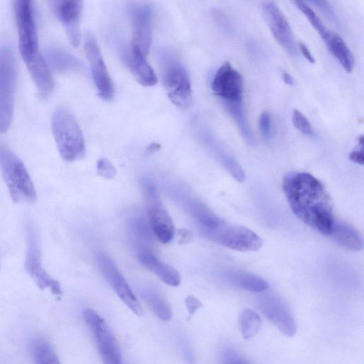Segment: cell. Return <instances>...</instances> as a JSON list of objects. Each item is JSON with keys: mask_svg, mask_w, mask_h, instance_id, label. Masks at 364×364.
<instances>
[{"mask_svg": "<svg viewBox=\"0 0 364 364\" xmlns=\"http://www.w3.org/2000/svg\"><path fill=\"white\" fill-rule=\"evenodd\" d=\"M223 364H250L233 350H227L223 354Z\"/></svg>", "mask_w": 364, "mask_h": 364, "instance_id": "836d02e7", "label": "cell"}, {"mask_svg": "<svg viewBox=\"0 0 364 364\" xmlns=\"http://www.w3.org/2000/svg\"><path fill=\"white\" fill-rule=\"evenodd\" d=\"M185 304L190 314H194L202 307V303L192 295L188 296L185 300Z\"/></svg>", "mask_w": 364, "mask_h": 364, "instance_id": "d590c367", "label": "cell"}, {"mask_svg": "<svg viewBox=\"0 0 364 364\" xmlns=\"http://www.w3.org/2000/svg\"><path fill=\"white\" fill-rule=\"evenodd\" d=\"M98 174L106 179H113L117 174L115 167L107 158H101L97 164Z\"/></svg>", "mask_w": 364, "mask_h": 364, "instance_id": "1f68e13d", "label": "cell"}, {"mask_svg": "<svg viewBox=\"0 0 364 364\" xmlns=\"http://www.w3.org/2000/svg\"><path fill=\"white\" fill-rule=\"evenodd\" d=\"M33 355L36 364H61L50 344L44 340L34 344Z\"/></svg>", "mask_w": 364, "mask_h": 364, "instance_id": "83f0119b", "label": "cell"}, {"mask_svg": "<svg viewBox=\"0 0 364 364\" xmlns=\"http://www.w3.org/2000/svg\"><path fill=\"white\" fill-rule=\"evenodd\" d=\"M331 235L341 246L358 252L363 247L362 240L352 227L345 223H334Z\"/></svg>", "mask_w": 364, "mask_h": 364, "instance_id": "44dd1931", "label": "cell"}, {"mask_svg": "<svg viewBox=\"0 0 364 364\" xmlns=\"http://www.w3.org/2000/svg\"><path fill=\"white\" fill-rule=\"evenodd\" d=\"M224 105L240 129L246 143L250 145H254L256 143L254 135L245 118L243 102Z\"/></svg>", "mask_w": 364, "mask_h": 364, "instance_id": "d4e9b609", "label": "cell"}, {"mask_svg": "<svg viewBox=\"0 0 364 364\" xmlns=\"http://www.w3.org/2000/svg\"><path fill=\"white\" fill-rule=\"evenodd\" d=\"M143 298L154 313L162 321L168 322L172 318V310L168 302L161 295L152 291L143 293Z\"/></svg>", "mask_w": 364, "mask_h": 364, "instance_id": "4316f807", "label": "cell"}, {"mask_svg": "<svg viewBox=\"0 0 364 364\" xmlns=\"http://www.w3.org/2000/svg\"><path fill=\"white\" fill-rule=\"evenodd\" d=\"M283 80L288 85H294V79L287 72H285L283 73Z\"/></svg>", "mask_w": 364, "mask_h": 364, "instance_id": "ab89813d", "label": "cell"}, {"mask_svg": "<svg viewBox=\"0 0 364 364\" xmlns=\"http://www.w3.org/2000/svg\"><path fill=\"white\" fill-rule=\"evenodd\" d=\"M312 4L315 5L318 8L322 10L325 14L332 21L336 22V17H335L334 11L326 1H312Z\"/></svg>", "mask_w": 364, "mask_h": 364, "instance_id": "e575fe53", "label": "cell"}, {"mask_svg": "<svg viewBox=\"0 0 364 364\" xmlns=\"http://www.w3.org/2000/svg\"><path fill=\"white\" fill-rule=\"evenodd\" d=\"M83 3L81 1H59L54 5L55 11L62 22L71 44L78 48L81 39L80 23Z\"/></svg>", "mask_w": 364, "mask_h": 364, "instance_id": "2e32d148", "label": "cell"}, {"mask_svg": "<svg viewBox=\"0 0 364 364\" xmlns=\"http://www.w3.org/2000/svg\"><path fill=\"white\" fill-rule=\"evenodd\" d=\"M124 60L130 72L139 83L147 87L157 83V77L146 57L131 46L125 50Z\"/></svg>", "mask_w": 364, "mask_h": 364, "instance_id": "ac0fdd59", "label": "cell"}, {"mask_svg": "<svg viewBox=\"0 0 364 364\" xmlns=\"http://www.w3.org/2000/svg\"><path fill=\"white\" fill-rule=\"evenodd\" d=\"M216 154H217L221 163L236 181L239 182L245 181V172L239 163L232 155L227 153L222 148H218V146H216Z\"/></svg>", "mask_w": 364, "mask_h": 364, "instance_id": "f1b7e54d", "label": "cell"}, {"mask_svg": "<svg viewBox=\"0 0 364 364\" xmlns=\"http://www.w3.org/2000/svg\"><path fill=\"white\" fill-rule=\"evenodd\" d=\"M97 261L103 276L116 291L120 299L136 315L142 316L143 310L115 263L105 253H99Z\"/></svg>", "mask_w": 364, "mask_h": 364, "instance_id": "4fadbf2b", "label": "cell"}, {"mask_svg": "<svg viewBox=\"0 0 364 364\" xmlns=\"http://www.w3.org/2000/svg\"><path fill=\"white\" fill-rule=\"evenodd\" d=\"M325 41L331 54L343 65L347 72L351 73L354 68V59L351 50L343 37L330 31Z\"/></svg>", "mask_w": 364, "mask_h": 364, "instance_id": "ffe728a7", "label": "cell"}, {"mask_svg": "<svg viewBox=\"0 0 364 364\" xmlns=\"http://www.w3.org/2000/svg\"><path fill=\"white\" fill-rule=\"evenodd\" d=\"M84 48L99 96L106 101L112 100L115 96V90H114L99 43L93 34L88 33L85 35Z\"/></svg>", "mask_w": 364, "mask_h": 364, "instance_id": "8fae6325", "label": "cell"}, {"mask_svg": "<svg viewBox=\"0 0 364 364\" xmlns=\"http://www.w3.org/2000/svg\"><path fill=\"white\" fill-rule=\"evenodd\" d=\"M193 234L187 230H180L178 231V242L182 245H186L193 241Z\"/></svg>", "mask_w": 364, "mask_h": 364, "instance_id": "74e56055", "label": "cell"}, {"mask_svg": "<svg viewBox=\"0 0 364 364\" xmlns=\"http://www.w3.org/2000/svg\"><path fill=\"white\" fill-rule=\"evenodd\" d=\"M159 148H161V145L153 143L151 145H150L147 150V152L150 154L156 151H157Z\"/></svg>", "mask_w": 364, "mask_h": 364, "instance_id": "60d3db41", "label": "cell"}, {"mask_svg": "<svg viewBox=\"0 0 364 364\" xmlns=\"http://www.w3.org/2000/svg\"><path fill=\"white\" fill-rule=\"evenodd\" d=\"M48 63L57 72L76 71L81 68V62L66 52L50 49L47 52Z\"/></svg>", "mask_w": 364, "mask_h": 364, "instance_id": "603a6c76", "label": "cell"}, {"mask_svg": "<svg viewBox=\"0 0 364 364\" xmlns=\"http://www.w3.org/2000/svg\"><path fill=\"white\" fill-rule=\"evenodd\" d=\"M52 132L59 152L65 162L73 163L84 158L86 148L83 134L70 110L60 108L55 111Z\"/></svg>", "mask_w": 364, "mask_h": 364, "instance_id": "7a4b0ae2", "label": "cell"}, {"mask_svg": "<svg viewBox=\"0 0 364 364\" xmlns=\"http://www.w3.org/2000/svg\"><path fill=\"white\" fill-rule=\"evenodd\" d=\"M28 252L25 267L37 285L42 290L50 289L56 295L63 294L60 283L42 265L40 241L34 226L27 225Z\"/></svg>", "mask_w": 364, "mask_h": 364, "instance_id": "52a82bcc", "label": "cell"}, {"mask_svg": "<svg viewBox=\"0 0 364 364\" xmlns=\"http://www.w3.org/2000/svg\"><path fill=\"white\" fill-rule=\"evenodd\" d=\"M227 278L233 285L250 292H263L269 287L265 280L243 271H232Z\"/></svg>", "mask_w": 364, "mask_h": 364, "instance_id": "7402d4cb", "label": "cell"}, {"mask_svg": "<svg viewBox=\"0 0 364 364\" xmlns=\"http://www.w3.org/2000/svg\"><path fill=\"white\" fill-rule=\"evenodd\" d=\"M14 9L20 54L28 68H30L44 59L39 50L32 3L20 0L15 2Z\"/></svg>", "mask_w": 364, "mask_h": 364, "instance_id": "5b68a950", "label": "cell"}, {"mask_svg": "<svg viewBox=\"0 0 364 364\" xmlns=\"http://www.w3.org/2000/svg\"><path fill=\"white\" fill-rule=\"evenodd\" d=\"M262 8L273 37L288 54L294 57L297 56L294 34L283 12L274 2H264Z\"/></svg>", "mask_w": 364, "mask_h": 364, "instance_id": "5bb4252c", "label": "cell"}, {"mask_svg": "<svg viewBox=\"0 0 364 364\" xmlns=\"http://www.w3.org/2000/svg\"><path fill=\"white\" fill-rule=\"evenodd\" d=\"M259 128L263 139L270 141L272 138V119L268 112H263L259 119Z\"/></svg>", "mask_w": 364, "mask_h": 364, "instance_id": "d6a6232c", "label": "cell"}, {"mask_svg": "<svg viewBox=\"0 0 364 364\" xmlns=\"http://www.w3.org/2000/svg\"><path fill=\"white\" fill-rule=\"evenodd\" d=\"M140 262L165 284L177 287L180 285L181 278L179 272L170 265L158 259L148 252L139 253Z\"/></svg>", "mask_w": 364, "mask_h": 364, "instance_id": "d6986e66", "label": "cell"}, {"mask_svg": "<svg viewBox=\"0 0 364 364\" xmlns=\"http://www.w3.org/2000/svg\"><path fill=\"white\" fill-rule=\"evenodd\" d=\"M0 171L14 203H32L37 201V190L25 164L3 147L0 148Z\"/></svg>", "mask_w": 364, "mask_h": 364, "instance_id": "3957f363", "label": "cell"}, {"mask_svg": "<svg viewBox=\"0 0 364 364\" xmlns=\"http://www.w3.org/2000/svg\"><path fill=\"white\" fill-rule=\"evenodd\" d=\"M261 310L284 335L292 337L297 332V325L293 316L279 299L272 297L265 299L261 303Z\"/></svg>", "mask_w": 364, "mask_h": 364, "instance_id": "e0dca14e", "label": "cell"}, {"mask_svg": "<svg viewBox=\"0 0 364 364\" xmlns=\"http://www.w3.org/2000/svg\"><path fill=\"white\" fill-rule=\"evenodd\" d=\"M243 86L241 74L230 62L219 68L212 85L214 93L224 105L243 102Z\"/></svg>", "mask_w": 364, "mask_h": 364, "instance_id": "7c38bea8", "label": "cell"}, {"mask_svg": "<svg viewBox=\"0 0 364 364\" xmlns=\"http://www.w3.org/2000/svg\"><path fill=\"white\" fill-rule=\"evenodd\" d=\"M132 33L131 47L148 56L152 41V11L146 6H134L130 12Z\"/></svg>", "mask_w": 364, "mask_h": 364, "instance_id": "9a60e30c", "label": "cell"}, {"mask_svg": "<svg viewBox=\"0 0 364 364\" xmlns=\"http://www.w3.org/2000/svg\"><path fill=\"white\" fill-rule=\"evenodd\" d=\"M163 81L170 101L179 108H189L193 99L192 83L185 68L170 60L164 65Z\"/></svg>", "mask_w": 364, "mask_h": 364, "instance_id": "ba28073f", "label": "cell"}, {"mask_svg": "<svg viewBox=\"0 0 364 364\" xmlns=\"http://www.w3.org/2000/svg\"><path fill=\"white\" fill-rule=\"evenodd\" d=\"M293 3L304 14L312 27L320 34L323 39L325 41L330 31L324 26L321 18L317 16L314 11L306 3L303 1H294Z\"/></svg>", "mask_w": 364, "mask_h": 364, "instance_id": "f546056e", "label": "cell"}, {"mask_svg": "<svg viewBox=\"0 0 364 364\" xmlns=\"http://www.w3.org/2000/svg\"><path fill=\"white\" fill-rule=\"evenodd\" d=\"M83 317L96 338L104 364H123L117 338L103 318L91 309L85 310Z\"/></svg>", "mask_w": 364, "mask_h": 364, "instance_id": "9c48e42d", "label": "cell"}, {"mask_svg": "<svg viewBox=\"0 0 364 364\" xmlns=\"http://www.w3.org/2000/svg\"><path fill=\"white\" fill-rule=\"evenodd\" d=\"M363 145L360 146L359 149L352 151L350 154V159L352 162L363 165L364 162Z\"/></svg>", "mask_w": 364, "mask_h": 364, "instance_id": "8d00e7d4", "label": "cell"}, {"mask_svg": "<svg viewBox=\"0 0 364 364\" xmlns=\"http://www.w3.org/2000/svg\"><path fill=\"white\" fill-rule=\"evenodd\" d=\"M261 325V316L253 310H245L240 315L239 327L245 339L252 338L256 336Z\"/></svg>", "mask_w": 364, "mask_h": 364, "instance_id": "484cf974", "label": "cell"}, {"mask_svg": "<svg viewBox=\"0 0 364 364\" xmlns=\"http://www.w3.org/2000/svg\"><path fill=\"white\" fill-rule=\"evenodd\" d=\"M151 229L162 243H170L174 235V225L156 188L150 183L144 185Z\"/></svg>", "mask_w": 364, "mask_h": 364, "instance_id": "30bf717a", "label": "cell"}, {"mask_svg": "<svg viewBox=\"0 0 364 364\" xmlns=\"http://www.w3.org/2000/svg\"><path fill=\"white\" fill-rule=\"evenodd\" d=\"M283 188L293 214L311 229L331 236L334 223L333 205L322 182L309 173H292Z\"/></svg>", "mask_w": 364, "mask_h": 364, "instance_id": "6da1fadb", "label": "cell"}, {"mask_svg": "<svg viewBox=\"0 0 364 364\" xmlns=\"http://www.w3.org/2000/svg\"><path fill=\"white\" fill-rule=\"evenodd\" d=\"M203 231L211 241L236 252H254L263 246L262 239L243 225L222 222L215 230Z\"/></svg>", "mask_w": 364, "mask_h": 364, "instance_id": "8992f818", "label": "cell"}, {"mask_svg": "<svg viewBox=\"0 0 364 364\" xmlns=\"http://www.w3.org/2000/svg\"><path fill=\"white\" fill-rule=\"evenodd\" d=\"M292 121L294 128L301 132L307 136L313 135L314 132L310 123L300 110L296 109L293 110Z\"/></svg>", "mask_w": 364, "mask_h": 364, "instance_id": "4dcf8cb0", "label": "cell"}, {"mask_svg": "<svg viewBox=\"0 0 364 364\" xmlns=\"http://www.w3.org/2000/svg\"><path fill=\"white\" fill-rule=\"evenodd\" d=\"M17 83L15 57L10 45L0 46V132H6L13 119Z\"/></svg>", "mask_w": 364, "mask_h": 364, "instance_id": "277c9868", "label": "cell"}, {"mask_svg": "<svg viewBox=\"0 0 364 364\" xmlns=\"http://www.w3.org/2000/svg\"><path fill=\"white\" fill-rule=\"evenodd\" d=\"M299 48L305 58L311 63H315L316 61L314 57L312 55L310 50L307 46L303 43H299Z\"/></svg>", "mask_w": 364, "mask_h": 364, "instance_id": "f35d334b", "label": "cell"}, {"mask_svg": "<svg viewBox=\"0 0 364 364\" xmlns=\"http://www.w3.org/2000/svg\"><path fill=\"white\" fill-rule=\"evenodd\" d=\"M190 209L198 223L203 226V230H215L223 222L206 204L198 199L191 201Z\"/></svg>", "mask_w": 364, "mask_h": 364, "instance_id": "cb8c5ba5", "label": "cell"}]
</instances>
